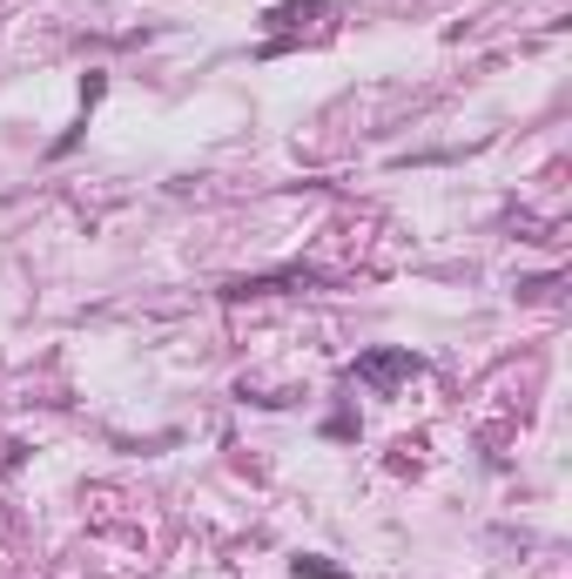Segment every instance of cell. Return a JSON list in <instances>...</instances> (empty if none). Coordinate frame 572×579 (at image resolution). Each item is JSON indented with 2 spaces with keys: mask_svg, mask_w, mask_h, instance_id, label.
I'll list each match as a JSON object with an SVG mask.
<instances>
[{
  "mask_svg": "<svg viewBox=\"0 0 572 579\" xmlns=\"http://www.w3.org/2000/svg\"><path fill=\"white\" fill-rule=\"evenodd\" d=\"M412 378H425V358L418 351H364L357 358V384H371V391H397V384H412Z\"/></svg>",
  "mask_w": 572,
  "mask_h": 579,
  "instance_id": "cell-1",
  "label": "cell"
},
{
  "mask_svg": "<svg viewBox=\"0 0 572 579\" xmlns=\"http://www.w3.org/2000/svg\"><path fill=\"white\" fill-rule=\"evenodd\" d=\"M323 14H331L323 0H290V8H270V34L283 41V34H297L303 21H323ZM277 41H270V48H277Z\"/></svg>",
  "mask_w": 572,
  "mask_h": 579,
  "instance_id": "cell-2",
  "label": "cell"
},
{
  "mask_svg": "<svg viewBox=\"0 0 572 579\" xmlns=\"http://www.w3.org/2000/svg\"><path fill=\"white\" fill-rule=\"evenodd\" d=\"M297 572H303V579H351V572L331 566V559H297Z\"/></svg>",
  "mask_w": 572,
  "mask_h": 579,
  "instance_id": "cell-3",
  "label": "cell"
},
{
  "mask_svg": "<svg viewBox=\"0 0 572 579\" xmlns=\"http://www.w3.org/2000/svg\"><path fill=\"white\" fill-rule=\"evenodd\" d=\"M102 95H108V81H102V74H89V81H81V108H95Z\"/></svg>",
  "mask_w": 572,
  "mask_h": 579,
  "instance_id": "cell-4",
  "label": "cell"
}]
</instances>
